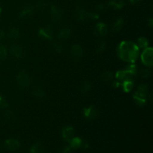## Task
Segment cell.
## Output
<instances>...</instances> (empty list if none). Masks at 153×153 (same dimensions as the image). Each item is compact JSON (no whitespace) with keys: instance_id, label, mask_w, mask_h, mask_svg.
Wrapping results in <instances>:
<instances>
[{"instance_id":"cell-31","label":"cell","mask_w":153,"mask_h":153,"mask_svg":"<svg viewBox=\"0 0 153 153\" xmlns=\"http://www.w3.org/2000/svg\"><path fill=\"white\" fill-rule=\"evenodd\" d=\"M126 72L128 74H134V73L137 72V68H136L135 66L134 65L129 66V67H128V69L126 70Z\"/></svg>"},{"instance_id":"cell-32","label":"cell","mask_w":153,"mask_h":153,"mask_svg":"<svg viewBox=\"0 0 153 153\" xmlns=\"http://www.w3.org/2000/svg\"><path fill=\"white\" fill-rule=\"evenodd\" d=\"M7 106V103L6 102V101L4 100V99L1 96H0V109L4 108Z\"/></svg>"},{"instance_id":"cell-26","label":"cell","mask_w":153,"mask_h":153,"mask_svg":"<svg viewBox=\"0 0 153 153\" xmlns=\"http://www.w3.org/2000/svg\"><path fill=\"white\" fill-rule=\"evenodd\" d=\"M4 117L7 120H11L12 118L14 117V114H13V111H12L7 110V111H4Z\"/></svg>"},{"instance_id":"cell-16","label":"cell","mask_w":153,"mask_h":153,"mask_svg":"<svg viewBox=\"0 0 153 153\" xmlns=\"http://www.w3.org/2000/svg\"><path fill=\"white\" fill-rule=\"evenodd\" d=\"M7 36H8L9 39H10L12 41H15V40H17L18 37H19V32L16 28H12V29L9 31Z\"/></svg>"},{"instance_id":"cell-18","label":"cell","mask_w":153,"mask_h":153,"mask_svg":"<svg viewBox=\"0 0 153 153\" xmlns=\"http://www.w3.org/2000/svg\"><path fill=\"white\" fill-rule=\"evenodd\" d=\"M33 95H34V97H37V98H42V97H44L45 92L41 88L37 87V88H35L33 90Z\"/></svg>"},{"instance_id":"cell-13","label":"cell","mask_w":153,"mask_h":153,"mask_svg":"<svg viewBox=\"0 0 153 153\" xmlns=\"http://www.w3.org/2000/svg\"><path fill=\"white\" fill-rule=\"evenodd\" d=\"M70 34H71V30L68 28H64L60 31L58 37H59L60 40H66L68 37H70Z\"/></svg>"},{"instance_id":"cell-34","label":"cell","mask_w":153,"mask_h":153,"mask_svg":"<svg viewBox=\"0 0 153 153\" xmlns=\"http://www.w3.org/2000/svg\"><path fill=\"white\" fill-rule=\"evenodd\" d=\"M130 1H131L132 3H138V2H140L142 0H130Z\"/></svg>"},{"instance_id":"cell-10","label":"cell","mask_w":153,"mask_h":153,"mask_svg":"<svg viewBox=\"0 0 153 153\" xmlns=\"http://www.w3.org/2000/svg\"><path fill=\"white\" fill-rule=\"evenodd\" d=\"M71 54L72 56L75 59H79V58H81V57L82 56V54H83V51H82V47L80 46H79V45H74L72 47Z\"/></svg>"},{"instance_id":"cell-3","label":"cell","mask_w":153,"mask_h":153,"mask_svg":"<svg viewBox=\"0 0 153 153\" xmlns=\"http://www.w3.org/2000/svg\"><path fill=\"white\" fill-rule=\"evenodd\" d=\"M142 61L144 64L147 66H152L153 62V51L152 49L149 48L146 49L144 52H143L141 55Z\"/></svg>"},{"instance_id":"cell-12","label":"cell","mask_w":153,"mask_h":153,"mask_svg":"<svg viewBox=\"0 0 153 153\" xmlns=\"http://www.w3.org/2000/svg\"><path fill=\"white\" fill-rule=\"evenodd\" d=\"M70 147L73 149H78L80 146H82V140L79 137H73L70 140Z\"/></svg>"},{"instance_id":"cell-33","label":"cell","mask_w":153,"mask_h":153,"mask_svg":"<svg viewBox=\"0 0 153 153\" xmlns=\"http://www.w3.org/2000/svg\"><path fill=\"white\" fill-rule=\"evenodd\" d=\"M61 153H72V149L70 146H66L61 151Z\"/></svg>"},{"instance_id":"cell-15","label":"cell","mask_w":153,"mask_h":153,"mask_svg":"<svg viewBox=\"0 0 153 153\" xmlns=\"http://www.w3.org/2000/svg\"><path fill=\"white\" fill-rule=\"evenodd\" d=\"M33 12V8L30 6H27L25 7L20 12V16L22 18L24 17H28L29 16H31V13Z\"/></svg>"},{"instance_id":"cell-8","label":"cell","mask_w":153,"mask_h":153,"mask_svg":"<svg viewBox=\"0 0 153 153\" xmlns=\"http://www.w3.org/2000/svg\"><path fill=\"white\" fill-rule=\"evenodd\" d=\"M84 114H85V116L89 120L95 119L97 115H98V112H97V109L93 107V106L88 108H85V111H84Z\"/></svg>"},{"instance_id":"cell-37","label":"cell","mask_w":153,"mask_h":153,"mask_svg":"<svg viewBox=\"0 0 153 153\" xmlns=\"http://www.w3.org/2000/svg\"><path fill=\"white\" fill-rule=\"evenodd\" d=\"M0 14H1V8H0Z\"/></svg>"},{"instance_id":"cell-17","label":"cell","mask_w":153,"mask_h":153,"mask_svg":"<svg viewBox=\"0 0 153 153\" xmlns=\"http://www.w3.org/2000/svg\"><path fill=\"white\" fill-rule=\"evenodd\" d=\"M123 25V20L122 19H118L114 22L112 25V30L114 31H118L121 29Z\"/></svg>"},{"instance_id":"cell-27","label":"cell","mask_w":153,"mask_h":153,"mask_svg":"<svg viewBox=\"0 0 153 153\" xmlns=\"http://www.w3.org/2000/svg\"><path fill=\"white\" fill-rule=\"evenodd\" d=\"M53 48L58 52H61L63 51V47L59 42H55L53 43Z\"/></svg>"},{"instance_id":"cell-1","label":"cell","mask_w":153,"mask_h":153,"mask_svg":"<svg viewBox=\"0 0 153 153\" xmlns=\"http://www.w3.org/2000/svg\"><path fill=\"white\" fill-rule=\"evenodd\" d=\"M137 46L131 42H123L118 48L119 56L126 61H134L138 55Z\"/></svg>"},{"instance_id":"cell-36","label":"cell","mask_w":153,"mask_h":153,"mask_svg":"<svg viewBox=\"0 0 153 153\" xmlns=\"http://www.w3.org/2000/svg\"><path fill=\"white\" fill-rule=\"evenodd\" d=\"M3 37H4V34H3L2 32H0V40H1V39H2Z\"/></svg>"},{"instance_id":"cell-2","label":"cell","mask_w":153,"mask_h":153,"mask_svg":"<svg viewBox=\"0 0 153 153\" xmlns=\"http://www.w3.org/2000/svg\"><path fill=\"white\" fill-rule=\"evenodd\" d=\"M18 85L22 88H27L30 85V79L25 72H20L16 77Z\"/></svg>"},{"instance_id":"cell-21","label":"cell","mask_w":153,"mask_h":153,"mask_svg":"<svg viewBox=\"0 0 153 153\" xmlns=\"http://www.w3.org/2000/svg\"><path fill=\"white\" fill-rule=\"evenodd\" d=\"M101 77L102 81H104V82H109L112 80V79H113V74H112L111 72L105 71L102 73Z\"/></svg>"},{"instance_id":"cell-25","label":"cell","mask_w":153,"mask_h":153,"mask_svg":"<svg viewBox=\"0 0 153 153\" xmlns=\"http://www.w3.org/2000/svg\"><path fill=\"white\" fill-rule=\"evenodd\" d=\"M138 44L139 46L141 48H146L148 46V40L147 39L144 38V37H140L138 40Z\"/></svg>"},{"instance_id":"cell-14","label":"cell","mask_w":153,"mask_h":153,"mask_svg":"<svg viewBox=\"0 0 153 153\" xmlns=\"http://www.w3.org/2000/svg\"><path fill=\"white\" fill-rule=\"evenodd\" d=\"M96 30H97V34H100V35L101 36H104L107 34L108 28H107V26H106L105 24L100 23L97 25V28H96Z\"/></svg>"},{"instance_id":"cell-9","label":"cell","mask_w":153,"mask_h":153,"mask_svg":"<svg viewBox=\"0 0 153 153\" xmlns=\"http://www.w3.org/2000/svg\"><path fill=\"white\" fill-rule=\"evenodd\" d=\"M39 35L40 37H43L46 39H51L53 36V31L52 28L49 26L46 27V28H42L39 31Z\"/></svg>"},{"instance_id":"cell-23","label":"cell","mask_w":153,"mask_h":153,"mask_svg":"<svg viewBox=\"0 0 153 153\" xmlns=\"http://www.w3.org/2000/svg\"><path fill=\"white\" fill-rule=\"evenodd\" d=\"M128 73L126 71H119L117 73V78L120 79V80H127L129 79L128 78Z\"/></svg>"},{"instance_id":"cell-30","label":"cell","mask_w":153,"mask_h":153,"mask_svg":"<svg viewBox=\"0 0 153 153\" xmlns=\"http://www.w3.org/2000/svg\"><path fill=\"white\" fill-rule=\"evenodd\" d=\"M105 48H106V43H105V42H102V43L99 45L97 52H98V53H102V52H104Z\"/></svg>"},{"instance_id":"cell-28","label":"cell","mask_w":153,"mask_h":153,"mask_svg":"<svg viewBox=\"0 0 153 153\" xmlns=\"http://www.w3.org/2000/svg\"><path fill=\"white\" fill-rule=\"evenodd\" d=\"M151 74L150 70H147V69H143L140 71V75L143 78H148Z\"/></svg>"},{"instance_id":"cell-20","label":"cell","mask_w":153,"mask_h":153,"mask_svg":"<svg viewBox=\"0 0 153 153\" xmlns=\"http://www.w3.org/2000/svg\"><path fill=\"white\" fill-rule=\"evenodd\" d=\"M110 5L116 9L121 8L124 5V2L123 0H111Z\"/></svg>"},{"instance_id":"cell-4","label":"cell","mask_w":153,"mask_h":153,"mask_svg":"<svg viewBox=\"0 0 153 153\" xmlns=\"http://www.w3.org/2000/svg\"><path fill=\"white\" fill-rule=\"evenodd\" d=\"M74 129L72 128L71 126H67L63 129L62 131V137L67 141L70 142V140L74 136Z\"/></svg>"},{"instance_id":"cell-6","label":"cell","mask_w":153,"mask_h":153,"mask_svg":"<svg viewBox=\"0 0 153 153\" xmlns=\"http://www.w3.org/2000/svg\"><path fill=\"white\" fill-rule=\"evenodd\" d=\"M19 146H20V143L14 139H7L5 141V147L8 150L14 151L17 149Z\"/></svg>"},{"instance_id":"cell-24","label":"cell","mask_w":153,"mask_h":153,"mask_svg":"<svg viewBox=\"0 0 153 153\" xmlns=\"http://www.w3.org/2000/svg\"><path fill=\"white\" fill-rule=\"evenodd\" d=\"M91 89V85L89 82H85V83L82 84L81 87V91L82 93H88L90 90Z\"/></svg>"},{"instance_id":"cell-7","label":"cell","mask_w":153,"mask_h":153,"mask_svg":"<svg viewBox=\"0 0 153 153\" xmlns=\"http://www.w3.org/2000/svg\"><path fill=\"white\" fill-rule=\"evenodd\" d=\"M10 52L11 54L15 57V58H22L24 55V50L19 45H13L10 48Z\"/></svg>"},{"instance_id":"cell-19","label":"cell","mask_w":153,"mask_h":153,"mask_svg":"<svg viewBox=\"0 0 153 153\" xmlns=\"http://www.w3.org/2000/svg\"><path fill=\"white\" fill-rule=\"evenodd\" d=\"M42 151H43V146L39 143L33 145L30 149V153H41Z\"/></svg>"},{"instance_id":"cell-29","label":"cell","mask_w":153,"mask_h":153,"mask_svg":"<svg viewBox=\"0 0 153 153\" xmlns=\"http://www.w3.org/2000/svg\"><path fill=\"white\" fill-rule=\"evenodd\" d=\"M7 56V50L4 46H0V59H3Z\"/></svg>"},{"instance_id":"cell-35","label":"cell","mask_w":153,"mask_h":153,"mask_svg":"<svg viewBox=\"0 0 153 153\" xmlns=\"http://www.w3.org/2000/svg\"><path fill=\"white\" fill-rule=\"evenodd\" d=\"M104 8V6H102V4H100V5H98V7H97V10H102V9Z\"/></svg>"},{"instance_id":"cell-11","label":"cell","mask_w":153,"mask_h":153,"mask_svg":"<svg viewBox=\"0 0 153 153\" xmlns=\"http://www.w3.org/2000/svg\"><path fill=\"white\" fill-rule=\"evenodd\" d=\"M76 16L81 20H84V19H87V18H89L91 16V13H88V12L85 11V10H84L82 7H77L76 9Z\"/></svg>"},{"instance_id":"cell-5","label":"cell","mask_w":153,"mask_h":153,"mask_svg":"<svg viewBox=\"0 0 153 153\" xmlns=\"http://www.w3.org/2000/svg\"><path fill=\"white\" fill-rule=\"evenodd\" d=\"M51 19L55 22L59 21L62 18V11L59 7H52L50 12Z\"/></svg>"},{"instance_id":"cell-22","label":"cell","mask_w":153,"mask_h":153,"mask_svg":"<svg viewBox=\"0 0 153 153\" xmlns=\"http://www.w3.org/2000/svg\"><path fill=\"white\" fill-rule=\"evenodd\" d=\"M123 85L124 91H126V92H129L133 88V83L130 79H127V80L124 81Z\"/></svg>"}]
</instances>
